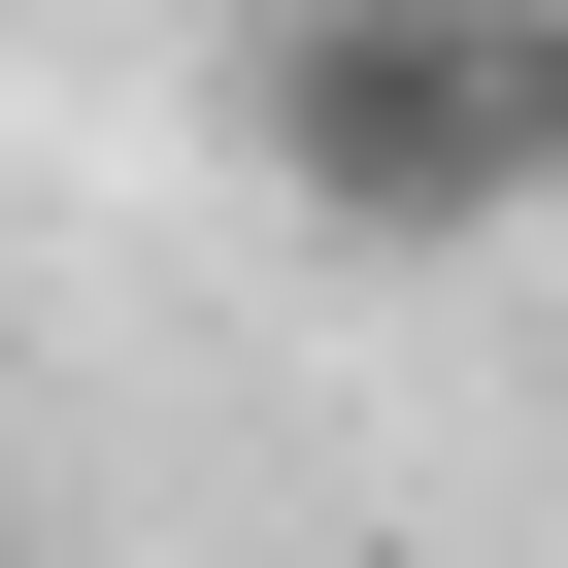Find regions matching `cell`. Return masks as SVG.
Wrapping results in <instances>:
<instances>
[{"instance_id": "obj_1", "label": "cell", "mask_w": 568, "mask_h": 568, "mask_svg": "<svg viewBox=\"0 0 568 568\" xmlns=\"http://www.w3.org/2000/svg\"><path fill=\"white\" fill-rule=\"evenodd\" d=\"M234 168L335 267L535 234V0H234Z\"/></svg>"}, {"instance_id": "obj_2", "label": "cell", "mask_w": 568, "mask_h": 568, "mask_svg": "<svg viewBox=\"0 0 568 568\" xmlns=\"http://www.w3.org/2000/svg\"><path fill=\"white\" fill-rule=\"evenodd\" d=\"M535 234H568V0H535Z\"/></svg>"}, {"instance_id": "obj_3", "label": "cell", "mask_w": 568, "mask_h": 568, "mask_svg": "<svg viewBox=\"0 0 568 568\" xmlns=\"http://www.w3.org/2000/svg\"><path fill=\"white\" fill-rule=\"evenodd\" d=\"M0 568H34V535H0Z\"/></svg>"}]
</instances>
